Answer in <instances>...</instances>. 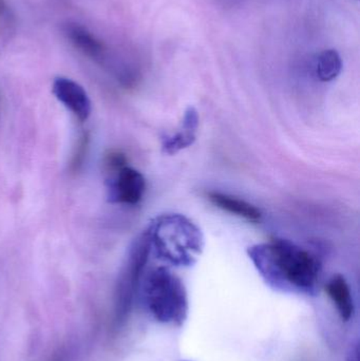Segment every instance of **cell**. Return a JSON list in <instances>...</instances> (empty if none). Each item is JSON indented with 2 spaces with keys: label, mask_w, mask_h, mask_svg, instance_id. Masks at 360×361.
Returning a JSON list of instances; mask_svg holds the SVG:
<instances>
[{
  "label": "cell",
  "mask_w": 360,
  "mask_h": 361,
  "mask_svg": "<svg viewBox=\"0 0 360 361\" xmlns=\"http://www.w3.org/2000/svg\"><path fill=\"white\" fill-rule=\"evenodd\" d=\"M247 254L258 273L274 290L316 294L321 265L308 250L287 240L274 239L251 246Z\"/></svg>",
  "instance_id": "1"
},
{
  "label": "cell",
  "mask_w": 360,
  "mask_h": 361,
  "mask_svg": "<svg viewBox=\"0 0 360 361\" xmlns=\"http://www.w3.org/2000/svg\"><path fill=\"white\" fill-rule=\"evenodd\" d=\"M147 231L156 256L175 267H192L204 248L200 227L183 214H162Z\"/></svg>",
  "instance_id": "2"
},
{
  "label": "cell",
  "mask_w": 360,
  "mask_h": 361,
  "mask_svg": "<svg viewBox=\"0 0 360 361\" xmlns=\"http://www.w3.org/2000/svg\"><path fill=\"white\" fill-rule=\"evenodd\" d=\"M144 305L156 322L182 326L190 315V298L183 281L166 267L152 269L143 284Z\"/></svg>",
  "instance_id": "3"
},
{
  "label": "cell",
  "mask_w": 360,
  "mask_h": 361,
  "mask_svg": "<svg viewBox=\"0 0 360 361\" xmlns=\"http://www.w3.org/2000/svg\"><path fill=\"white\" fill-rule=\"evenodd\" d=\"M150 250L149 233L145 231L133 242L118 277L114 302V315L118 324L126 322L130 314L139 280L149 259Z\"/></svg>",
  "instance_id": "4"
},
{
  "label": "cell",
  "mask_w": 360,
  "mask_h": 361,
  "mask_svg": "<svg viewBox=\"0 0 360 361\" xmlns=\"http://www.w3.org/2000/svg\"><path fill=\"white\" fill-rule=\"evenodd\" d=\"M111 173L107 185L108 200L112 203L137 205L146 190L144 176L128 165Z\"/></svg>",
  "instance_id": "5"
},
{
  "label": "cell",
  "mask_w": 360,
  "mask_h": 361,
  "mask_svg": "<svg viewBox=\"0 0 360 361\" xmlns=\"http://www.w3.org/2000/svg\"><path fill=\"white\" fill-rule=\"evenodd\" d=\"M52 92L80 122L88 120L92 112V105L88 93L78 82L63 76H58L53 80Z\"/></svg>",
  "instance_id": "6"
},
{
  "label": "cell",
  "mask_w": 360,
  "mask_h": 361,
  "mask_svg": "<svg viewBox=\"0 0 360 361\" xmlns=\"http://www.w3.org/2000/svg\"><path fill=\"white\" fill-rule=\"evenodd\" d=\"M65 34L72 44L82 54L95 61L103 63L107 59L108 49L106 44L80 23H68Z\"/></svg>",
  "instance_id": "7"
},
{
  "label": "cell",
  "mask_w": 360,
  "mask_h": 361,
  "mask_svg": "<svg viewBox=\"0 0 360 361\" xmlns=\"http://www.w3.org/2000/svg\"><path fill=\"white\" fill-rule=\"evenodd\" d=\"M199 114L194 108L186 110L180 130L175 135L163 139L162 148L165 154H178L181 150L190 147L197 139L199 128Z\"/></svg>",
  "instance_id": "8"
},
{
  "label": "cell",
  "mask_w": 360,
  "mask_h": 361,
  "mask_svg": "<svg viewBox=\"0 0 360 361\" xmlns=\"http://www.w3.org/2000/svg\"><path fill=\"white\" fill-rule=\"evenodd\" d=\"M325 292L342 322H350L354 316L355 305L352 290L346 278L342 275L333 276L325 284Z\"/></svg>",
  "instance_id": "9"
},
{
  "label": "cell",
  "mask_w": 360,
  "mask_h": 361,
  "mask_svg": "<svg viewBox=\"0 0 360 361\" xmlns=\"http://www.w3.org/2000/svg\"><path fill=\"white\" fill-rule=\"evenodd\" d=\"M207 197L216 207L235 214L239 218L245 219L249 222L255 223L261 220V212L253 204L249 203L244 200L226 195V193L219 192V191H211V192L207 193Z\"/></svg>",
  "instance_id": "10"
},
{
  "label": "cell",
  "mask_w": 360,
  "mask_h": 361,
  "mask_svg": "<svg viewBox=\"0 0 360 361\" xmlns=\"http://www.w3.org/2000/svg\"><path fill=\"white\" fill-rule=\"evenodd\" d=\"M342 57L333 49L323 50L315 57L314 73L321 82H329L336 80L342 73Z\"/></svg>",
  "instance_id": "11"
},
{
  "label": "cell",
  "mask_w": 360,
  "mask_h": 361,
  "mask_svg": "<svg viewBox=\"0 0 360 361\" xmlns=\"http://www.w3.org/2000/svg\"><path fill=\"white\" fill-rule=\"evenodd\" d=\"M16 27L14 11L6 0H0V46H6L12 40Z\"/></svg>",
  "instance_id": "12"
},
{
  "label": "cell",
  "mask_w": 360,
  "mask_h": 361,
  "mask_svg": "<svg viewBox=\"0 0 360 361\" xmlns=\"http://www.w3.org/2000/svg\"><path fill=\"white\" fill-rule=\"evenodd\" d=\"M89 145V135L87 133H82V137H80L76 146L75 152H74L73 158L71 161V171H80L84 163L85 157H86L87 149Z\"/></svg>",
  "instance_id": "13"
},
{
  "label": "cell",
  "mask_w": 360,
  "mask_h": 361,
  "mask_svg": "<svg viewBox=\"0 0 360 361\" xmlns=\"http://www.w3.org/2000/svg\"><path fill=\"white\" fill-rule=\"evenodd\" d=\"M127 159L124 154L118 152H112L105 158V167L110 173L126 166Z\"/></svg>",
  "instance_id": "14"
},
{
  "label": "cell",
  "mask_w": 360,
  "mask_h": 361,
  "mask_svg": "<svg viewBox=\"0 0 360 361\" xmlns=\"http://www.w3.org/2000/svg\"><path fill=\"white\" fill-rule=\"evenodd\" d=\"M346 361H359V343L352 341L347 351Z\"/></svg>",
  "instance_id": "15"
}]
</instances>
